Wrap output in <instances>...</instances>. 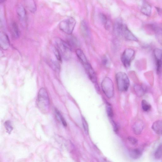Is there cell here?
Segmentation results:
<instances>
[{
  "label": "cell",
  "mask_w": 162,
  "mask_h": 162,
  "mask_svg": "<svg viewBox=\"0 0 162 162\" xmlns=\"http://www.w3.org/2000/svg\"><path fill=\"white\" fill-rule=\"evenodd\" d=\"M124 24L120 19L116 20L114 26V31L115 34L118 36H121Z\"/></svg>",
  "instance_id": "obj_10"
},
{
  "label": "cell",
  "mask_w": 162,
  "mask_h": 162,
  "mask_svg": "<svg viewBox=\"0 0 162 162\" xmlns=\"http://www.w3.org/2000/svg\"><path fill=\"white\" fill-rule=\"evenodd\" d=\"M26 4L28 9L32 13H34L36 11V4L33 1H25Z\"/></svg>",
  "instance_id": "obj_21"
},
{
  "label": "cell",
  "mask_w": 162,
  "mask_h": 162,
  "mask_svg": "<svg viewBox=\"0 0 162 162\" xmlns=\"http://www.w3.org/2000/svg\"><path fill=\"white\" fill-rule=\"evenodd\" d=\"M76 53L77 56L83 65L88 63V60L83 50L80 49H77L76 50Z\"/></svg>",
  "instance_id": "obj_15"
},
{
  "label": "cell",
  "mask_w": 162,
  "mask_h": 162,
  "mask_svg": "<svg viewBox=\"0 0 162 162\" xmlns=\"http://www.w3.org/2000/svg\"><path fill=\"white\" fill-rule=\"evenodd\" d=\"M134 88L136 94L139 97L143 96L146 92L145 88L142 85L136 84L134 86Z\"/></svg>",
  "instance_id": "obj_16"
},
{
  "label": "cell",
  "mask_w": 162,
  "mask_h": 162,
  "mask_svg": "<svg viewBox=\"0 0 162 162\" xmlns=\"http://www.w3.org/2000/svg\"><path fill=\"white\" fill-rule=\"evenodd\" d=\"M141 107L143 110L146 112L150 111L151 108V105L145 100L141 101Z\"/></svg>",
  "instance_id": "obj_24"
},
{
  "label": "cell",
  "mask_w": 162,
  "mask_h": 162,
  "mask_svg": "<svg viewBox=\"0 0 162 162\" xmlns=\"http://www.w3.org/2000/svg\"><path fill=\"white\" fill-rule=\"evenodd\" d=\"M154 157L157 160L160 159L162 157V144L160 145L157 148L154 154Z\"/></svg>",
  "instance_id": "obj_25"
},
{
  "label": "cell",
  "mask_w": 162,
  "mask_h": 162,
  "mask_svg": "<svg viewBox=\"0 0 162 162\" xmlns=\"http://www.w3.org/2000/svg\"><path fill=\"white\" fill-rule=\"evenodd\" d=\"M90 79L93 83H96V74L90 64L88 63L83 65Z\"/></svg>",
  "instance_id": "obj_9"
},
{
  "label": "cell",
  "mask_w": 162,
  "mask_h": 162,
  "mask_svg": "<svg viewBox=\"0 0 162 162\" xmlns=\"http://www.w3.org/2000/svg\"><path fill=\"white\" fill-rule=\"evenodd\" d=\"M103 64L106 66L108 67L109 65V60L108 58L106 55L103 56L102 58Z\"/></svg>",
  "instance_id": "obj_32"
},
{
  "label": "cell",
  "mask_w": 162,
  "mask_h": 162,
  "mask_svg": "<svg viewBox=\"0 0 162 162\" xmlns=\"http://www.w3.org/2000/svg\"><path fill=\"white\" fill-rule=\"evenodd\" d=\"M5 127L7 132L10 133L13 130L11 122L9 121H7L5 123Z\"/></svg>",
  "instance_id": "obj_30"
},
{
  "label": "cell",
  "mask_w": 162,
  "mask_h": 162,
  "mask_svg": "<svg viewBox=\"0 0 162 162\" xmlns=\"http://www.w3.org/2000/svg\"><path fill=\"white\" fill-rule=\"evenodd\" d=\"M156 63V71L158 74H160L162 72V56L154 57Z\"/></svg>",
  "instance_id": "obj_17"
},
{
  "label": "cell",
  "mask_w": 162,
  "mask_h": 162,
  "mask_svg": "<svg viewBox=\"0 0 162 162\" xmlns=\"http://www.w3.org/2000/svg\"><path fill=\"white\" fill-rule=\"evenodd\" d=\"M81 29L83 36L86 37H88L89 36V29L86 22L84 20L81 23Z\"/></svg>",
  "instance_id": "obj_20"
},
{
  "label": "cell",
  "mask_w": 162,
  "mask_h": 162,
  "mask_svg": "<svg viewBox=\"0 0 162 162\" xmlns=\"http://www.w3.org/2000/svg\"><path fill=\"white\" fill-rule=\"evenodd\" d=\"M55 112L56 115L59 117L60 121H61L62 123L63 124V125L65 127H66L67 126V123L65 119L62 116L60 112L57 109H55Z\"/></svg>",
  "instance_id": "obj_28"
},
{
  "label": "cell",
  "mask_w": 162,
  "mask_h": 162,
  "mask_svg": "<svg viewBox=\"0 0 162 162\" xmlns=\"http://www.w3.org/2000/svg\"><path fill=\"white\" fill-rule=\"evenodd\" d=\"M116 78L119 90L127 91L130 86V80L127 74L123 72H119L116 74Z\"/></svg>",
  "instance_id": "obj_2"
},
{
  "label": "cell",
  "mask_w": 162,
  "mask_h": 162,
  "mask_svg": "<svg viewBox=\"0 0 162 162\" xmlns=\"http://www.w3.org/2000/svg\"><path fill=\"white\" fill-rule=\"evenodd\" d=\"M56 48L65 59H69L71 55L72 49L66 41L60 38L56 39L55 41Z\"/></svg>",
  "instance_id": "obj_3"
},
{
  "label": "cell",
  "mask_w": 162,
  "mask_h": 162,
  "mask_svg": "<svg viewBox=\"0 0 162 162\" xmlns=\"http://www.w3.org/2000/svg\"><path fill=\"white\" fill-rule=\"evenodd\" d=\"M10 32L12 37L15 39L18 38L19 36V31L18 26L17 23L13 22L10 27Z\"/></svg>",
  "instance_id": "obj_14"
},
{
  "label": "cell",
  "mask_w": 162,
  "mask_h": 162,
  "mask_svg": "<svg viewBox=\"0 0 162 162\" xmlns=\"http://www.w3.org/2000/svg\"><path fill=\"white\" fill-rule=\"evenodd\" d=\"M135 54V51L131 48L126 49L124 51L122 55L121 60L125 67L128 68L130 66Z\"/></svg>",
  "instance_id": "obj_6"
},
{
  "label": "cell",
  "mask_w": 162,
  "mask_h": 162,
  "mask_svg": "<svg viewBox=\"0 0 162 162\" xmlns=\"http://www.w3.org/2000/svg\"><path fill=\"white\" fill-rule=\"evenodd\" d=\"M36 104L39 110L43 113L48 112L50 108V101L48 93L44 88L40 89L37 95Z\"/></svg>",
  "instance_id": "obj_1"
},
{
  "label": "cell",
  "mask_w": 162,
  "mask_h": 162,
  "mask_svg": "<svg viewBox=\"0 0 162 162\" xmlns=\"http://www.w3.org/2000/svg\"><path fill=\"white\" fill-rule=\"evenodd\" d=\"M141 12L146 16H149L151 13V7L150 5L146 2H145L142 6Z\"/></svg>",
  "instance_id": "obj_18"
},
{
  "label": "cell",
  "mask_w": 162,
  "mask_h": 162,
  "mask_svg": "<svg viewBox=\"0 0 162 162\" xmlns=\"http://www.w3.org/2000/svg\"><path fill=\"white\" fill-rule=\"evenodd\" d=\"M134 133L136 135L140 134L144 128V124L141 120H138L134 124L133 126Z\"/></svg>",
  "instance_id": "obj_11"
},
{
  "label": "cell",
  "mask_w": 162,
  "mask_h": 162,
  "mask_svg": "<svg viewBox=\"0 0 162 162\" xmlns=\"http://www.w3.org/2000/svg\"><path fill=\"white\" fill-rule=\"evenodd\" d=\"M152 128L156 133L162 135V121H155L152 125Z\"/></svg>",
  "instance_id": "obj_13"
},
{
  "label": "cell",
  "mask_w": 162,
  "mask_h": 162,
  "mask_svg": "<svg viewBox=\"0 0 162 162\" xmlns=\"http://www.w3.org/2000/svg\"><path fill=\"white\" fill-rule=\"evenodd\" d=\"M82 122L84 131L86 134H88L89 133V127L88 123L84 117H83L82 118Z\"/></svg>",
  "instance_id": "obj_29"
},
{
  "label": "cell",
  "mask_w": 162,
  "mask_h": 162,
  "mask_svg": "<svg viewBox=\"0 0 162 162\" xmlns=\"http://www.w3.org/2000/svg\"><path fill=\"white\" fill-rule=\"evenodd\" d=\"M112 123L113 126L114 131L116 132H117L119 130L118 126L117 124L113 120L112 121Z\"/></svg>",
  "instance_id": "obj_34"
},
{
  "label": "cell",
  "mask_w": 162,
  "mask_h": 162,
  "mask_svg": "<svg viewBox=\"0 0 162 162\" xmlns=\"http://www.w3.org/2000/svg\"><path fill=\"white\" fill-rule=\"evenodd\" d=\"M129 155L132 159L134 160L137 159L141 156L142 152L139 149H135L130 150Z\"/></svg>",
  "instance_id": "obj_19"
},
{
  "label": "cell",
  "mask_w": 162,
  "mask_h": 162,
  "mask_svg": "<svg viewBox=\"0 0 162 162\" xmlns=\"http://www.w3.org/2000/svg\"><path fill=\"white\" fill-rule=\"evenodd\" d=\"M68 38L67 41L66 42L71 49L77 46L78 45L77 40L74 37L70 36Z\"/></svg>",
  "instance_id": "obj_22"
},
{
  "label": "cell",
  "mask_w": 162,
  "mask_h": 162,
  "mask_svg": "<svg viewBox=\"0 0 162 162\" xmlns=\"http://www.w3.org/2000/svg\"><path fill=\"white\" fill-rule=\"evenodd\" d=\"M122 36H123L127 40L137 42L138 40L135 36L129 30L128 27L125 25H124Z\"/></svg>",
  "instance_id": "obj_8"
},
{
  "label": "cell",
  "mask_w": 162,
  "mask_h": 162,
  "mask_svg": "<svg viewBox=\"0 0 162 162\" xmlns=\"http://www.w3.org/2000/svg\"><path fill=\"white\" fill-rule=\"evenodd\" d=\"M130 143L133 145H136L138 144V140L135 137L132 136H129L128 138Z\"/></svg>",
  "instance_id": "obj_31"
},
{
  "label": "cell",
  "mask_w": 162,
  "mask_h": 162,
  "mask_svg": "<svg viewBox=\"0 0 162 162\" xmlns=\"http://www.w3.org/2000/svg\"><path fill=\"white\" fill-rule=\"evenodd\" d=\"M99 18L101 21L104 25L106 29H108L109 27L108 20L107 16L103 13L100 14Z\"/></svg>",
  "instance_id": "obj_23"
},
{
  "label": "cell",
  "mask_w": 162,
  "mask_h": 162,
  "mask_svg": "<svg viewBox=\"0 0 162 162\" xmlns=\"http://www.w3.org/2000/svg\"><path fill=\"white\" fill-rule=\"evenodd\" d=\"M101 86L104 93L107 98H110L113 96L114 85L111 79L108 77L105 78L102 81Z\"/></svg>",
  "instance_id": "obj_5"
},
{
  "label": "cell",
  "mask_w": 162,
  "mask_h": 162,
  "mask_svg": "<svg viewBox=\"0 0 162 162\" xmlns=\"http://www.w3.org/2000/svg\"><path fill=\"white\" fill-rule=\"evenodd\" d=\"M53 52L57 59L60 62H62V56L58 49L55 47L53 48Z\"/></svg>",
  "instance_id": "obj_27"
},
{
  "label": "cell",
  "mask_w": 162,
  "mask_h": 162,
  "mask_svg": "<svg viewBox=\"0 0 162 162\" xmlns=\"http://www.w3.org/2000/svg\"><path fill=\"white\" fill-rule=\"evenodd\" d=\"M76 24L75 20L70 17L64 20L59 25L60 30L65 33L71 35L73 32Z\"/></svg>",
  "instance_id": "obj_4"
},
{
  "label": "cell",
  "mask_w": 162,
  "mask_h": 162,
  "mask_svg": "<svg viewBox=\"0 0 162 162\" xmlns=\"http://www.w3.org/2000/svg\"><path fill=\"white\" fill-rule=\"evenodd\" d=\"M0 46L4 50H8L10 46L8 36L3 32H1L0 33Z\"/></svg>",
  "instance_id": "obj_7"
},
{
  "label": "cell",
  "mask_w": 162,
  "mask_h": 162,
  "mask_svg": "<svg viewBox=\"0 0 162 162\" xmlns=\"http://www.w3.org/2000/svg\"><path fill=\"white\" fill-rule=\"evenodd\" d=\"M17 12L20 20L22 22L25 21L26 17V13L25 8L22 5L18 6Z\"/></svg>",
  "instance_id": "obj_12"
},
{
  "label": "cell",
  "mask_w": 162,
  "mask_h": 162,
  "mask_svg": "<svg viewBox=\"0 0 162 162\" xmlns=\"http://www.w3.org/2000/svg\"><path fill=\"white\" fill-rule=\"evenodd\" d=\"M50 64L51 66L56 69H59V65L57 63L54 61V60H51L50 62Z\"/></svg>",
  "instance_id": "obj_33"
},
{
  "label": "cell",
  "mask_w": 162,
  "mask_h": 162,
  "mask_svg": "<svg viewBox=\"0 0 162 162\" xmlns=\"http://www.w3.org/2000/svg\"><path fill=\"white\" fill-rule=\"evenodd\" d=\"M107 111L108 116L112 118L113 116V112L112 107L111 104L108 102L107 103Z\"/></svg>",
  "instance_id": "obj_26"
}]
</instances>
